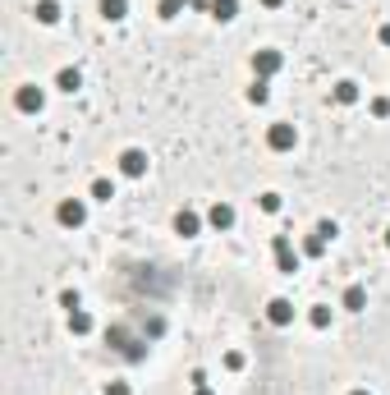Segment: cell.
Returning <instances> with one entry per match:
<instances>
[{
    "label": "cell",
    "instance_id": "cell-10",
    "mask_svg": "<svg viewBox=\"0 0 390 395\" xmlns=\"http://www.w3.org/2000/svg\"><path fill=\"white\" fill-rule=\"evenodd\" d=\"M340 308H345V313H363V308H367V290H363V285H349V290L340 294Z\"/></svg>",
    "mask_w": 390,
    "mask_h": 395
},
{
    "label": "cell",
    "instance_id": "cell-6",
    "mask_svg": "<svg viewBox=\"0 0 390 395\" xmlns=\"http://www.w3.org/2000/svg\"><path fill=\"white\" fill-rule=\"evenodd\" d=\"M234 221H239V211H234L230 202H211V207H207V226L221 230V235H225V230H234Z\"/></svg>",
    "mask_w": 390,
    "mask_h": 395
},
{
    "label": "cell",
    "instance_id": "cell-1",
    "mask_svg": "<svg viewBox=\"0 0 390 395\" xmlns=\"http://www.w3.org/2000/svg\"><path fill=\"white\" fill-rule=\"evenodd\" d=\"M55 221H60L65 230H83V226H87V202H83V198H60Z\"/></svg>",
    "mask_w": 390,
    "mask_h": 395
},
{
    "label": "cell",
    "instance_id": "cell-14",
    "mask_svg": "<svg viewBox=\"0 0 390 395\" xmlns=\"http://www.w3.org/2000/svg\"><path fill=\"white\" fill-rule=\"evenodd\" d=\"M55 88H60V92H69V97H74V92L83 88V74H78V69H69V65H65V69L55 74Z\"/></svg>",
    "mask_w": 390,
    "mask_h": 395
},
{
    "label": "cell",
    "instance_id": "cell-27",
    "mask_svg": "<svg viewBox=\"0 0 390 395\" xmlns=\"http://www.w3.org/2000/svg\"><path fill=\"white\" fill-rule=\"evenodd\" d=\"M271 248H276V253H289V248H294V239H289V235H276V239H271Z\"/></svg>",
    "mask_w": 390,
    "mask_h": 395
},
{
    "label": "cell",
    "instance_id": "cell-18",
    "mask_svg": "<svg viewBox=\"0 0 390 395\" xmlns=\"http://www.w3.org/2000/svg\"><path fill=\"white\" fill-rule=\"evenodd\" d=\"M189 5H193V0H156V14H161V18H179Z\"/></svg>",
    "mask_w": 390,
    "mask_h": 395
},
{
    "label": "cell",
    "instance_id": "cell-9",
    "mask_svg": "<svg viewBox=\"0 0 390 395\" xmlns=\"http://www.w3.org/2000/svg\"><path fill=\"white\" fill-rule=\"evenodd\" d=\"M330 97H335V106H358V101H363V92H358V83H354V79H340Z\"/></svg>",
    "mask_w": 390,
    "mask_h": 395
},
{
    "label": "cell",
    "instance_id": "cell-30",
    "mask_svg": "<svg viewBox=\"0 0 390 395\" xmlns=\"http://www.w3.org/2000/svg\"><path fill=\"white\" fill-rule=\"evenodd\" d=\"M349 395H372V391H363V386H358V391H349Z\"/></svg>",
    "mask_w": 390,
    "mask_h": 395
},
{
    "label": "cell",
    "instance_id": "cell-8",
    "mask_svg": "<svg viewBox=\"0 0 390 395\" xmlns=\"http://www.w3.org/2000/svg\"><path fill=\"white\" fill-rule=\"evenodd\" d=\"M267 322L271 326H294V304H289V299H271L267 304Z\"/></svg>",
    "mask_w": 390,
    "mask_h": 395
},
{
    "label": "cell",
    "instance_id": "cell-28",
    "mask_svg": "<svg viewBox=\"0 0 390 395\" xmlns=\"http://www.w3.org/2000/svg\"><path fill=\"white\" fill-rule=\"evenodd\" d=\"M377 42H381V46H390V23H381V28H377Z\"/></svg>",
    "mask_w": 390,
    "mask_h": 395
},
{
    "label": "cell",
    "instance_id": "cell-7",
    "mask_svg": "<svg viewBox=\"0 0 390 395\" xmlns=\"http://www.w3.org/2000/svg\"><path fill=\"white\" fill-rule=\"evenodd\" d=\"M174 235L198 239V235H202V216H198L193 207H179V211H174Z\"/></svg>",
    "mask_w": 390,
    "mask_h": 395
},
{
    "label": "cell",
    "instance_id": "cell-13",
    "mask_svg": "<svg viewBox=\"0 0 390 395\" xmlns=\"http://www.w3.org/2000/svg\"><path fill=\"white\" fill-rule=\"evenodd\" d=\"M211 18L216 23H234L239 18V0H211Z\"/></svg>",
    "mask_w": 390,
    "mask_h": 395
},
{
    "label": "cell",
    "instance_id": "cell-20",
    "mask_svg": "<svg viewBox=\"0 0 390 395\" xmlns=\"http://www.w3.org/2000/svg\"><path fill=\"white\" fill-rule=\"evenodd\" d=\"M276 272L280 276H294L299 272V253H294V248H289V253H276Z\"/></svg>",
    "mask_w": 390,
    "mask_h": 395
},
{
    "label": "cell",
    "instance_id": "cell-17",
    "mask_svg": "<svg viewBox=\"0 0 390 395\" xmlns=\"http://www.w3.org/2000/svg\"><path fill=\"white\" fill-rule=\"evenodd\" d=\"M326 244H330V239H326V235H321V230H317V226H312V235L303 239V257H321V253H326Z\"/></svg>",
    "mask_w": 390,
    "mask_h": 395
},
{
    "label": "cell",
    "instance_id": "cell-3",
    "mask_svg": "<svg viewBox=\"0 0 390 395\" xmlns=\"http://www.w3.org/2000/svg\"><path fill=\"white\" fill-rule=\"evenodd\" d=\"M285 69V55L280 51H252V79H276V74Z\"/></svg>",
    "mask_w": 390,
    "mask_h": 395
},
{
    "label": "cell",
    "instance_id": "cell-19",
    "mask_svg": "<svg viewBox=\"0 0 390 395\" xmlns=\"http://www.w3.org/2000/svg\"><path fill=\"white\" fill-rule=\"evenodd\" d=\"M248 101H252V106H267V101H271V79H252Z\"/></svg>",
    "mask_w": 390,
    "mask_h": 395
},
{
    "label": "cell",
    "instance_id": "cell-2",
    "mask_svg": "<svg viewBox=\"0 0 390 395\" xmlns=\"http://www.w3.org/2000/svg\"><path fill=\"white\" fill-rule=\"evenodd\" d=\"M267 148H271V152H294V148H299V129H294L289 120H276V124L267 129Z\"/></svg>",
    "mask_w": 390,
    "mask_h": 395
},
{
    "label": "cell",
    "instance_id": "cell-11",
    "mask_svg": "<svg viewBox=\"0 0 390 395\" xmlns=\"http://www.w3.org/2000/svg\"><path fill=\"white\" fill-rule=\"evenodd\" d=\"M33 14H37V23H46V28H51V23H60V0H37V5H33Z\"/></svg>",
    "mask_w": 390,
    "mask_h": 395
},
{
    "label": "cell",
    "instance_id": "cell-4",
    "mask_svg": "<svg viewBox=\"0 0 390 395\" xmlns=\"http://www.w3.org/2000/svg\"><path fill=\"white\" fill-rule=\"evenodd\" d=\"M120 175L143 179V175H147V152H143V148H124L120 152Z\"/></svg>",
    "mask_w": 390,
    "mask_h": 395
},
{
    "label": "cell",
    "instance_id": "cell-21",
    "mask_svg": "<svg viewBox=\"0 0 390 395\" xmlns=\"http://www.w3.org/2000/svg\"><path fill=\"white\" fill-rule=\"evenodd\" d=\"M308 322L317 326V331H326L330 326V304H312V313H308Z\"/></svg>",
    "mask_w": 390,
    "mask_h": 395
},
{
    "label": "cell",
    "instance_id": "cell-25",
    "mask_svg": "<svg viewBox=\"0 0 390 395\" xmlns=\"http://www.w3.org/2000/svg\"><path fill=\"white\" fill-rule=\"evenodd\" d=\"M243 363H248V359H243L239 350H230V354H225V372H243Z\"/></svg>",
    "mask_w": 390,
    "mask_h": 395
},
{
    "label": "cell",
    "instance_id": "cell-26",
    "mask_svg": "<svg viewBox=\"0 0 390 395\" xmlns=\"http://www.w3.org/2000/svg\"><path fill=\"white\" fill-rule=\"evenodd\" d=\"M106 395H133L129 382H106Z\"/></svg>",
    "mask_w": 390,
    "mask_h": 395
},
{
    "label": "cell",
    "instance_id": "cell-23",
    "mask_svg": "<svg viewBox=\"0 0 390 395\" xmlns=\"http://www.w3.org/2000/svg\"><path fill=\"white\" fill-rule=\"evenodd\" d=\"M367 111H372L377 120H390V97H372V101H367Z\"/></svg>",
    "mask_w": 390,
    "mask_h": 395
},
{
    "label": "cell",
    "instance_id": "cell-12",
    "mask_svg": "<svg viewBox=\"0 0 390 395\" xmlns=\"http://www.w3.org/2000/svg\"><path fill=\"white\" fill-rule=\"evenodd\" d=\"M96 9H101V18H111V23L129 18V0H96Z\"/></svg>",
    "mask_w": 390,
    "mask_h": 395
},
{
    "label": "cell",
    "instance_id": "cell-31",
    "mask_svg": "<svg viewBox=\"0 0 390 395\" xmlns=\"http://www.w3.org/2000/svg\"><path fill=\"white\" fill-rule=\"evenodd\" d=\"M386 248H390V230H386Z\"/></svg>",
    "mask_w": 390,
    "mask_h": 395
},
{
    "label": "cell",
    "instance_id": "cell-15",
    "mask_svg": "<svg viewBox=\"0 0 390 395\" xmlns=\"http://www.w3.org/2000/svg\"><path fill=\"white\" fill-rule=\"evenodd\" d=\"M87 198H92V202H111V198H115V179L96 175V179H92V189H87Z\"/></svg>",
    "mask_w": 390,
    "mask_h": 395
},
{
    "label": "cell",
    "instance_id": "cell-29",
    "mask_svg": "<svg viewBox=\"0 0 390 395\" xmlns=\"http://www.w3.org/2000/svg\"><path fill=\"white\" fill-rule=\"evenodd\" d=\"M262 5H267V9H280V5H285V0H262Z\"/></svg>",
    "mask_w": 390,
    "mask_h": 395
},
{
    "label": "cell",
    "instance_id": "cell-24",
    "mask_svg": "<svg viewBox=\"0 0 390 395\" xmlns=\"http://www.w3.org/2000/svg\"><path fill=\"white\" fill-rule=\"evenodd\" d=\"M257 207H262V211H271V216H276V211H280V194H262V198H257Z\"/></svg>",
    "mask_w": 390,
    "mask_h": 395
},
{
    "label": "cell",
    "instance_id": "cell-16",
    "mask_svg": "<svg viewBox=\"0 0 390 395\" xmlns=\"http://www.w3.org/2000/svg\"><path fill=\"white\" fill-rule=\"evenodd\" d=\"M92 313H87V308H74V313H69V331L74 335H92Z\"/></svg>",
    "mask_w": 390,
    "mask_h": 395
},
{
    "label": "cell",
    "instance_id": "cell-22",
    "mask_svg": "<svg viewBox=\"0 0 390 395\" xmlns=\"http://www.w3.org/2000/svg\"><path fill=\"white\" fill-rule=\"evenodd\" d=\"M60 308H65V313H74V308H83V294H78V290H60Z\"/></svg>",
    "mask_w": 390,
    "mask_h": 395
},
{
    "label": "cell",
    "instance_id": "cell-5",
    "mask_svg": "<svg viewBox=\"0 0 390 395\" xmlns=\"http://www.w3.org/2000/svg\"><path fill=\"white\" fill-rule=\"evenodd\" d=\"M14 106H18L23 115H42V111H46V92L28 83V88H18V92H14Z\"/></svg>",
    "mask_w": 390,
    "mask_h": 395
}]
</instances>
